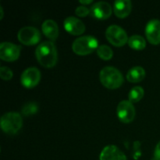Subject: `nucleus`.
I'll list each match as a JSON object with an SVG mask.
<instances>
[{"label": "nucleus", "instance_id": "f257e3e1", "mask_svg": "<svg viewBox=\"0 0 160 160\" xmlns=\"http://www.w3.org/2000/svg\"><path fill=\"white\" fill-rule=\"evenodd\" d=\"M38 61L45 68H52L57 62V49L51 41H45L39 44L35 51Z\"/></svg>", "mask_w": 160, "mask_h": 160}, {"label": "nucleus", "instance_id": "f03ea898", "mask_svg": "<svg viewBox=\"0 0 160 160\" xmlns=\"http://www.w3.org/2000/svg\"><path fill=\"white\" fill-rule=\"evenodd\" d=\"M99 79L102 84L109 89L120 88L123 83L121 72L113 67H106L100 71Z\"/></svg>", "mask_w": 160, "mask_h": 160}, {"label": "nucleus", "instance_id": "7ed1b4c3", "mask_svg": "<svg viewBox=\"0 0 160 160\" xmlns=\"http://www.w3.org/2000/svg\"><path fill=\"white\" fill-rule=\"evenodd\" d=\"M98 48V40L94 36L86 35L79 37L73 42L72 48L76 54L86 56L93 52Z\"/></svg>", "mask_w": 160, "mask_h": 160}, {"label": "nucleus", "instance_id": "20e7f679", "mask_svg": "<svg viewBox=\"0 0 160 160\" xmlns=\"http://www.w3.org/2000/svg\"><path fill=\"white\" fill-rule=\"evenodd\" d=\"M1 128L5 133L14 134L20 130L23 125L21 115L17 112H9L1 117Z\"/></svg>", "mask_w": 160, "mask_h": 160}, {"label": "nucleus", "instance_id": "39448f33", "mask_svg": "<svg viewBox=\"0 0 160 160\" xmlns=\"http://www.w3.org/2000/svg\"><path fill=\"white\" fill-rule=\"evenodd\" d=\"M106 37L112 45L121 47L128 42V37L126 31L118 25H110L106 31Z\"/></svg>", "mask_w": 160, "mask_h": 160}, {"label": "nucleus", "instance_id": "423d86ee", "mask_svg": "<svg viewBox=\"0 0 160 160\" xmlns=\"http://www.w3.org/2000/svg\"><path fill=\"white\" fill-rule=\"evenodd\" d=\"M18 40L25 45H34L41 39L40 31L34 27L27 26L22 28L17 34Z\"/></svg>", "mask_w": 160, "mask_h": 160}, {"label": "nucleus", "instance_id": "0eeeda50", "mask_svg": "<svg viewBox=\"0 0 160 160\" xmlns=\"http://www.w3.org/2000/svg\"><path fill=\"white\" fill-rule=\"evenodd\" d=\"M117 112L119 120L125 123L133 121L135 117V109L133 103L128 100H123L119 103Z\"/></svg>", "mask_w": 160, "mask_h": 160}, {"label": "nucleus", "instance_id": "6e6552de", "mask_svg": "<svg viewBox=\"0 0 160 160\" xmlns=\"http://www.w3.org/2000/svg\"><path fill=\"white\" fill-rule=\"evenodd\" d=\"M20 54V47L11 42H2L0 45V58L7 62L17 60Z\"/></svg>", "mask_w": 160, "mask_h": 160}, {"label": "nucleus", "instance_id": "1a4fd4ad", "mask_svg": "<svg viewBox=\"0 0 160 160\" xmlns=\"http://www.w3.org/2000/svg\"><path fill=\"white\" fill-rule=\"evenodd\" d=\"M21 83L27 88H33L39 83L41 80V73L36 67H29L21 74Z\"/></svg>", "mask_w": 160, "mask_h": 160}, {"label": "nucleus", "instance_id": "9d476101", "mask_svg": "<svg viewBox=\"0 0 160 160\" xmlns=\"http://www.w3.org/2000/svg\"><path fill=\"white\" fill-rule=\"evenodd\" d=\"M112 6L106 2L100 1L94 3L91 7L90 13L97 20H106L112 14Z\"/></svg>", "mask_w": 160, "mask_h": 160}, {"label": "nucleus", "instance_id": "9b49d317", "mask_svg": "<svg viewBox=\"0 0 160 160\" xmlns=\"http://www.w3.org/2000/svg\"><path fill=\"white\" fill-rule=\"evenodd\" d=\"M145 34L147 39L151 44H160V20L157 19L149 20L145 28Z\"/></svg>", "mask_w": 160, "mask_h": 160}, {"label": "nucleus", "instance_id": "f8f14e48", "mask_svg": "<svg viewBox=\"0 0 160 160\" xmlns=\"http://www.w3.org/2000/svg\"><path fill=\"white\" fill-rule=\"evenodd\" d=\"M66 31L73 35H80L85 31V25L81 20L74 17H69L64 20Z\"/></svg>", "mask_w": 160, "mask_h": 160}, {"label": "nucleus", "instance_id": "ddd939ff", "mask_svg": "<svg viewBox=\"0 0 160 160\" xmlns=\"http://www.w3.org/2000/svg\"><path fill=\"white\" fill-rule=\"evenodd\" d=\"M100 160H127L124 153L115 145L105 147L100 154Z\"/></svg>", "mask_w": 160, "mask_h": 160}, {"label": "nucleus", "instance_id": "4468645a", "mask_svg": "<svg viewBox=\"0 0 160 160\" xmlns=\"http://www.w3.org/2000/svg\"><path fill=\"white\" fill-rule=\"evenodd\" d=\"M132 9V3L130 0H117L114 2V13L119 18H125L128 17Z\"/></svg>", "mask_w": 160, "mask_h": 160}, {"label": "nucleus", "instance_id": "2eb2a0df", "mask_svg": "<svg viewBox=\"0 0 160 160\" xmlns=\"http://www.w3.org/2000/svg\"><path fill=\"white\" fill-rule=\"evenodd\" d=\"M44 34L50 40L55 41L59 36V28L56 22L53 20L48 19L45 20L42 26Z\"/></svg>", "mask_w": 160, "mask_h": 160}, {"label": "nucleus", "instance_id": "dca6fc26", "mask_svg": "<svg viewBox=\"0 0 160 160\" xmlns=\"http://www.w3.org/2000/svg\"><path fill=\"white\" fill-rule=\"evenodd\" d=\"M145 71L142 67H132L127 73V79L132 83L140 82L145 78Z\"/></svg>", "mask_w": 160, "mask_h": 160}, {"label": "nucleus", "instance_id": "f3484780", "mask_svg": "<svg viewBox=\"0 0 160 160\" xmlns=\"http://www.w3.org/2000/svg\"><path fill=\"white\" fill-rule=\"evenodd\" d=\"M128 45L133 49L142 50L146 46V42L142 36L135 34L129 38Z\"/></svg>", "mask_w": 160, "mask_h": 160}, {"label": "nucleus", "instance_id": "a211bd4d", "mask_svg": "<svg viewBox=\"0 0 160 160\" xmlns=\"http://www.w3.org/2000/svg\"><path fill=\"white\" fill-rule=\"evenodd\" d=\"M144 94H145V91L141 86H135L130 91L129 95H128L129 101L132 103L138 102L143 98Z\"/></svg>", "mask_w": 160, "mask_h": 160}, {"label": "nucleus", "instance_id": "6ab92c4d", "mask_svg": "<svg viewBox=\"0 0 160 160\" xmlns=\"http://www.w3.org/2000/svg\"><path fill=\"white\" fill-rule=\"evenodd\" d=\"M97 53L98 56L104 60H109L113 56L112 48L106 45H102L98 46V48H97Z\"/></svg>", "mask_w": 160, "mask_h": 160}, {"label": "nucleus", "instance_id": "aec40b11", "mask_svg": "<svg viewBox=\"0 0 160 160\" xmlns=\"http://www.w3.org/2000/svg\"><path fill=\"white\" fill-rule=\"evenodd\" d=\"M38 111V106L35 102H28L22 109V112L26 116L35 114Z\"/></svg>", "mask_w": 160, "mask_h": 160}, {"label": "nucleus", "instance_id": "412c9836", "mask_svg": "<svg viewBox=\"0 0 160 160\" xmlns=\"http://www.w3.org/2000/svg\"><path fill=\"white\" fill-rule=\"evenodd\" d=\"M12 71L7 67H2L0 68V77L4 81H9L12 78Z\"/></svg>", "mask_w": 160, "mask_h": 160}, {"label": "nucleus", "instance_id": "4be33fe9", "mask_svg": "<svg viewBox=\"0 0 160 160\" xmlns=\"http://www.w3.org/2000/svg\"><path fill=\"white\" fill-rule=\"evenodd\" d=\"M75 13L78 16L81 17H84L90 13V9L85 6H78L75 9Z\"/></svg>", "mask_w": 160, "mask_h": 160}, {"label": "nucleus", "instance_id": "5701e85b", "mask_svg": "<svg viewBox=\"0 0 160 160\" xmlns=\"http://www.w3.org/2000/svg\"><path fill=\"white\" fill-rule=\"evenodd\" d=\"M154 160H160V142L157 144L155 149Z\"/></svg>", "mask_w": 160, "mask_h": 160}, {"label": "nucleus", "instance_id": "b1692460", "mask_svg": "<svg viewBox=\"0 0 160 160\" xmlns=\"http://www.w3.org/2000/svg\"><path fill=\"white\" fill-rule=\"evenodd\" d=\"M92 2V0H86V1H84V0H80V3L81 4H90V3Z\"/></svg>", "mask_w": 160, "mask_h": 160}, {"label": "nucleus", "instance_id": "393cba45", "mask_svg": "<svg viewBox=\"0 0 160 160\" xmlns=\"http://www.w3.org/2000/svg\"><path fill=\"white\" fill-rule=\"evenodd\" d=\"M0 9H1V14H2V16H1V19L2 18V17H3V11H2V7H0Z\"/></svg>", "mask_w": 160, "mask_h": 160}]
</instances>
